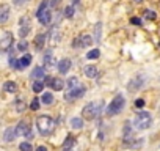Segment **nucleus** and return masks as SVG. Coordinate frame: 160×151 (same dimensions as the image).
<instances>
[{
	"instance_id": "f257e3e1",
	"label": "nucleus",
	"mask_w": 160,
	"mask_h": 151,
	"mask_svg": "<svg viewBox=\"0 0 160 151\" xmlns=\"http://www.w3.org/2000/svg\"><path fill=\"white\" fill-rule=\"evenodd\" d=\"M36 126H38V131L42 134V135H49L52 131H53V126H55V121L47 117V115H42L36 120Z\"/></svg>"
},
{
	"instance_id": "f03ea898",
	"label": "nucleus",
	"mask_w": 160,
	"mask_h": 151,
	"mask_svg": "<svg viewBox=\"0 0 160 151\" xmlns=\"http://www.w3.org/2000/svg\"><path fill=\"white\" fill-rule=\"evenodd\" d=\"M36 16H38V21H39L42 25L50 24L52 13H50V8H49V0H42V3L39 5V8H38V11H36Z\"/></svg>"
},
{
	"instance_id": "7ed1b4c3",
	"label": "nucleus",
	"mask_w": 160,
	"mask_h": 151,
	"mask_svg": "<svg viewBox=\"0 0 160 151\" xmlns=\"http://www.w3.org/2000/svg\"><path fill=\"white\" fill-rule=\"evenodd\" d=\"M151 123H152V118H151V115H149L148 112H138L137 117H135V120H133L135 128L140 129V131L148 129V128L151 126Z\"/></svg>"
},
{
	"instance_id": "20e7f679",
	"label": "nucleus",
	"mask_w": 160,
	"mask_h": 151,
	"mask_svg": "<svg viewBox=\"0 0 160 151\" xmlns=\"http://www.w3.org/2000/svg\"><path fill=\"white\" fill-rule=\"evenodd\" d=\"M124 104H126V101H124V96L122 95H118L112 102H110V106L107 107V113L112 117V115H118L121 110H122V107H124Z\"/></svg>"
},
{
	"instance_id": "39448f33",
	"label": "nucleus",
	"mask_w": 160,
	"mask_h": 151,
	"mask_svg": "<svg viewBox=\"0 0 160 151\" xmlns=\"http://www.w3.org/2000/svg\"><path fill=\"white\" fill-rule=\"evenodd\" d=\"M101 109H102V101H101L99 104H96V102H90L88 106L83 107L82 115H83V118H87V120H93V118H96V115L99 113Z\"/></svg>"
},
{
	"instance_id": "423d86ee",
	"label": "nucleus",
	"mask_w": 160,
	"mask_h": 151,
	"mask_svg": "<svg viewBox=\"0 0 160 151\" xmlns=\"http://www.w3.org/2000/svg\"><path fill=\"white\" fill-rule=\"evenodd\" d=\"M11 46H13V33L11 32H3L2 38H0V49H2L3 52H7Z\"/></svg>"
},
{
	"instance_id": "0eeeda50",
	"label": "nucleus",
	"mask_w": 160,
	"mask_h": 151,
	"mask_svg": "<svg viewBox=\"0 0 160 151\" xmlns=\"http://www.w3.org/2000/svg\"><path fill=\"white\" fill-rule=\"evenodd\" d=\"M85 95V88L83 87H77V88H69V91L64 95L66 101H75L78 98H82Z\"/></svg>"
},
{
	"instance_id": "6e6552de",
	"label": "nucleus",
	"mask_w": 160,
	"mask_h": 151,
	"mask_svg": "<svg viewBox=\"0 0 160 151\" xmlns=\"http://www.w3.org/2000/svg\"><path fill=\"white\" fill-rule=\"evenodd\" d=\"M91 44H93V39H91L90 35H80V36L75 38L74 43H72L74 47H88V46H91Z\"/></svg>"
},
{
	"instance_id": "1a4fd4ad",
	"label": "nucleus",
	"mask_w": 160,
	"mask_h": 151,
	"mask_svg": "<svg viewBox=\"0 0 160 151\" xmlns=\"http://www.w3.org/2000/svg\"><path fill=\"white\" fill-rule=\"evenodd\" d=\"M28 30H30V19L27 16H24V18H21V29H19L21 38H25L27 33H28Z\"/></svg>"
},
{
	"instance_id": "9d476101",
	"label": "nucleus",
	"mask_w": 160,
	"mask_h": 151,
	"mask_svg": "<svg viewBox=\"0 0 160 151\" xmlns=\"http://www.w3.org/2000/svg\"><path fill=\"white\" fill-rule=\"evenodd\" d=\"M47 85L52 90H55V91H61L63 87H64V82L61 79H58V77H52V79H47Z\"/></svg>"
},
{
	"instance_id": "9b49d317",
	"label": "nucleus",
	"mask_w": 160,
	"mask_h": 151,
	"mask_svg": "<svg viewBox=\"0 0 160 151\" xmlns=\"http://www.w3.org/2000/svg\"><path fill=\"white\" fill-rule=\"evenodd\" d=\"M16 131H18V135H27V137H32L30 126H28V123H25V121H21V123L16 126Z\"/></svg>"
},
{
	"instance_id": "f8f14e48",
	"label": "nucleus",
	"mask_w": 160,
	"mask_h": 151,
	"mask_svg": "<svg viewBox=\"0 0 160 151\" xmlns=\"http://www.w3.org/2000/svg\"><path fill=\"white\" fill-rule=\"evenodd\" d=\"M69 68H71V60H69V58H63V60L58 63V71H60L61 74H66V72L69 71Z\"/></svg>"
},
{
	"instance_id": "ddd939ff",
	"label": "nucleus",
	"mask_w": 160,
	"mask_h": 151,
	"mask_svg": "<svg viewBox=\"0 0 160 151\" xmlns=\"http://www.w3.org/2000/svg\"><path fill=\"white\" fill-rule=\"evenodd\" d=\"M83 74L87 76L88 79H94L98 76V68L96 66H85L83 68Z\"/></svg>"
},
{
	"instance_id": "4468645a",
	"label": "nucleus",
	"mask_w": 160,
	"mask_h": 151,
	"mask_svg": "<svg viewBox=\"0 0 160 151\" xmlns=\"http://www.w3.org/2000/svg\"><path fill=\"white\" fill-rule=\"evenodd\" d=\"M8 16H10V7L8 5H2V8H0V22L5 24Z\"/></svg>"
},
{
	"instance_id": "2eb2a0df",
	"label": "nucleus",
	"mask_w": 160,
	"mask_h": 151,
	"mask_svg": "<svg viewBox=\"0 0 160 151\" xmlns=\"http://www.w3.org/2000/svg\"><path fill=\"white\" fill-rule=\"evenodd\" d=\"M16 135H18V131H16V129H13V128H10V129H7V131H5L3 138H5V142H13Z\"/></svg>"
},
{
	"instance_id": "dca6fc26",
	"label": "nucleus",
	"mask_w": 160,
	"mask_h": 151,
	"mask_svg": "<svg viewBox=\"0 0 160 151\" xmlns=\"http://www.w3.org/2000/svg\"><path fill=\"white\" fill-rule=\"evenodd\" d=\"M3 88H5V91H8V93H14V91L18 90V85H16V82L8 81V82L3 84Z\"/></svg>"
},
{
	"instance_id": "f3484780",
	"label": "nucleus",
	"mask_w": 160,
	"mask_h": 151,
	"mask_svg": "<svg viewBox=\"0 0 160 151\" xmlns=\"http://www.w3.org/2000/svg\"><path fill=\"white\" fill-rule=\"evenodd\" d=\"M32 77L33 79H42L44 77V69L41 66H36L33 71H32Z\"/></svg>"
},
{
	"instance_id": "a211bd4d",
	"label": "nucleus",
	"mask_w": 160,
	"mask_h": 151,
	"mask_svg": "<svg viewBox=\"0 0 160 151\" xmlns=\"http://www.w3.org/2000/svg\"><path fill=\"white\" fill-rule=\"evenodd\" d=\"M101 33H102V24H96L94 27V41L96 43H101Z\"/></svg>"
},
{
	"instance_id": "6ab92c4d",
	"label": "nucleus",
	"mask_w": 160,
	"mask_h": 151,
	"mask_svg": "<svg viewBox=\"0 0 160 151\" xmlns=\"http://www.w3.org/2000/svg\"><path fill=\"white\" fill-rule=\"evenodd\" d=\"M30 63H32V55H28V54H27V55H24V57H22V58L19 60L21 69H22V68H27V66H28Z\"/></svg>"
},
{
	"instance_id": "aec40b11",
	"label": "nucleus",
	"mask_w": 160,
	"mask_h": 151,
	"mask_svg": "<svg viewBox=\"0 0 160 151\" xmlns=\"http://www.w3.org/2000/svg\"><path fill=\"white\" fill-rule=\"evenodd\" d=\"M74 142H75V138H74L72 135H68V137H66V140L63 142V148H64V149H71V148H72V145H74Z\"/></svg>"
},
{
	"instance_id": "412c9836",
	"label": "nucleus",
	"mask_w": 160,
	"mask_h": 151,
	"mask_svg": "<svg viewBox=\"0 0 160 151\" xmlns=\"http://www.w3.org/2000/svg\"><path fill=\"white\" fill-rule=\"evenodd\" d=\"M71 126L74 128V129H80V128H82L83 126V121H82V118H72L71 120Z\"/></svg>"
},
{
	"instance_id": "4be33fe9",
	"label": "nucleus",
	"mask_w": 160,
	"mask_h": 151,
	"mask_svg": "<svg viewBox=\"0 0 160 151\" xmlns=\"http://www.w3.org/2000/svg\"><path fill=\"white\" fill-rule=\"evenodd\" d=\"M44 41H46V35H38V36L35 38V44H36V47L41 49V47L44 46Z\"/></svg>"
},
{
	"instance_id": "5701e85b",
	"label": "nucleus",
	"mask_w": 160,
	"mask_h": 151,
	"mask_svg": "<svg viewBox=\"0 0 160 151\" xmlns=\"http://www.w3.org/2000/svg\"><path fill=\"white\" fill-rule=\"evenodd\" d=\"M41 101H42L44 104H47V106H49V104H52V102H53V95H52V93H44V95H42V98H41Z\"/></svg>"
},
{
	"instance_id": "b1692460",
	"label": "nucleus",
	"mask_w": 160,
	"mask_h": 151,
	"mask_svg": "<svg viewBox=\"0 0 160 151\" xmlns=\"http://www.w3.org/2000/svg\"><path fill=\"white\" fill-rule=\"evenodd\" d=\"M138 87H141V79L138 81V77H137L135 81H132V82L129 84V90H130V91H135V90H137Z\"/></svg>"
},
{
	"instance_id": "393cba45",
	"label": "nucleus",
	"mask_w": 160,
	"mask_h": 151,
	"mask_svg": "<svg viewBox=\"0 0 160 151\" xmlns=\"http://www.w3.org/2000/svg\"><path fill=\"white\" fill-rule=\"evenodd\" d=\"M52 61H53V57H52V52H47V54H46V57H44V63H46V66H49V68H50V66L53 65Z\"/></svg>"
},
{
	"instance_id": "a878e982",
	"label": "nucleus",
	"mask_w": 160,
	"mask_h": 151,
	"mask_svg": "<svg viewBox=\"0 0 160 151\" xmlns=\"http://www.w3.org/2000/svg\"><path fill=\"white\" fill-rule=\"evenodd\" d=\"M42 88H44V85H42V82H39V81H36V82L33 84V87H32V90H33L35 93H39V91H42Z\"/></svg>"
},
{
	"instance_id": "bb28decb",
	"label": "nucleus",
	"mask_w": 160,
	"mask_h": 151,
	"mask_svg": "<svg viewBox=\"0 0 160 151\" xmlns=\"http://www.w3.org/2000/svg\"><path fill=\"white\" fill-rule=\"evenodd\" d=\"M98 57H99V50H98V49L90 50V52L87 54V58H88V60H94V58H98Z\"/></svg>"
},
{
	"instance_id": "cd10ccee",
	"label": "nucleus",
	"mask_w": 160,
	"mask_h": 151,
	"mask_svg": "<svg viewBox=\"0 0 160 151\" xmlns=\"http://www.w3.org/2000/svg\"><path fill=\"white\" fill-rule=\"evenodd\" d=\"M19 149H21V151H32L33 148H32V145H30L28 142H22V143L19 145Z\"/></svg>"
},
{
	"instance_id": "c85d7f7f",
	"label": "nucleus",
	"mask_w": 160,
	"mask_h": 151,
	"mask_svg": "<svg viewBox=\"0 0 160 151\" xmlns=\"http://www.w3.org/2000/svg\"><path fill=\"white\" fill-rule=\"evenodd\" d=\"M10 66H11L13 69H21V65H19V61H18L14 57L10 58Z\"/></svg>"
},
{
	"instance_id": "c756f323",
	"label": "nucleus",
	"mask_w": 160,
	"mask_h": 151,
	"mask_svg": "<svg viewBox=\"0 0 160 151\" xmlns=\"http://www.w3.org/2000/svg\"><path fill=\"white\" fill-rule=\"evenodd\" d=\"M144 18H146V19H149V21H154V19L157 18V14H155L154 11L148 10V11H144Z\"/></svg>"
},
{
	"instance_id": "7c9ffc66",
	"label": "nucleus",
	"mask_w": 160,
	"mask_h": 151,
	"mask_svg": "<svg viewBox=\"0 0 160 151\" xmlns=\"http://www.w3.org/2000/svg\"><path fill=\"white\" fill-rule=\"evenodd\" d=\"M68 85H69V88H75L78 85V79L77 77H71L69 82H68Z\"/></svg>"
},
{
	"instance_id": "2f4dec72",
	"label": "nucleus",
	"mask_w": 160,
	"mask_h": 151,
	"mask_svg": "<svg viewBox=\"0 0 160 151\" xmlns=\"http://www.w3.org/2000/svg\"><path fill=\"white\" fill-rule=\"evenodd\" d=\"M39 106H41V104H39V99H38V98H36V99H33V101L30 102V109H32V110H38V109H39Z\"/></svg>"
},
{
	"instance_id": "473e14b6",
	"label": "nucleus",
	"mask_w": 160,
	"mask_h": 151,
	"mask_svg": "<svg viewBox=\"0 0 160 151\" xmlns=\"http://www.w3.org/2000/svg\"><path fill=\"white\" fill-rule=\"evenodd\" d=\"M27 47H28V43H27V39H22V41L18 44V49H19V50H27Z\"/></svg>"
},
{
	"instance_id": "72a5a7b5",
	"label": "nucleus",
	"mask_w": 160,
	"mask_h": 151,
	"mask_svg": "<svg viewBox=\"0 0 160 151\" xmlns=\"http://www.w3.org/2000/svg\"><path fill=\"white\" fill-rule=\"evenodd\" d=\"M64 13H66L68 18H72V14H74V8H72V7H68V8L64 10Z\"/></svg>"
},
{
	"instance_id": "f704fd0d",
	"label": "nucleus",
	"mask_w": 160,
	"mask_h": 151,
	"mask_svg": "<svg viewBox=\"0 0 160 151\" xmlns=\"http://www.w3.org/2000/svg\"><path fill=\"white\" fill-rule=\"evenodd\" d=\"M130 22H132V24H135V25H141V19H140V18H132V19H130Z\"/></svg>"
},
{
	"instance_id": "c9c22d12",
	"label": "nucleus",
	"mask_w": 160,
	"mask_h": 151,
	"mask_svg": "<svg viewBox=\"0 0 160 151\" xmlns=\"http://www.w3.org/2000/svg\"><path fill=\"white\" fill-rule=\"evenodd\" d=\"M135 106L140 109V107H143V106H144V101H143V99H137V101H135Z\"/></svg>"
},
{
	"instance_id": "e433bc0d",
	"label": "nucleus",
	"mask_w": 160,
	"mask_h": 151,
	"mask_svg": "<svg viewBox=\"0 0 160 151\" xmlns=\"http://www.w3.org/2000/svg\"><path fill=\"white\" fill-rule=\"evenodd\" d=\"M18 110L22 112L24 110V106H22V99H18Z\"/></svg>"
},
{
	"instance_id": "4c0bfd02",
	"label": "nucleus",
	"mask_w": 160,
	"mask_h": 151,
	"mask_svg": "<svg viewBox=\"0 0 160 151\" xmlns=\"http://www.w3.org/2000/svg\"><path fill=\"white\" fill-rule=\"evenodd\" d=\"M36 151H47V148H46V146H38Z\"/></svg>"
},
{
	"instance_id": "58836bf2",
	"label": "nucleus",
	"mask_w": 160,
	"mask_h": 151,
	"mask_svg": "<svg viewBox=\"0 0 160 151\" xmlns=\"http://www.w3.org/2000/svg\"><path fill=\"white\" fill-rule=\"evenodd\" d=\"M133 2H137V3H140V2H143V0H133Z\"/></svg>"
},
{
	"instance_id": "ea45409f",
	"label": "nucleus",
	"mask_w": 160,
	"mask_h": 151,
	"mask_svg": "<svg viewBox=\"0 0 160 151\" xmlns=\"http://www.w3.org/2000/svg\"><path fill=\"white\" fill-rule=\"evenodd\" d=\"M66 151H69V149H66Z\"/></svg>"
}]
</instances>
